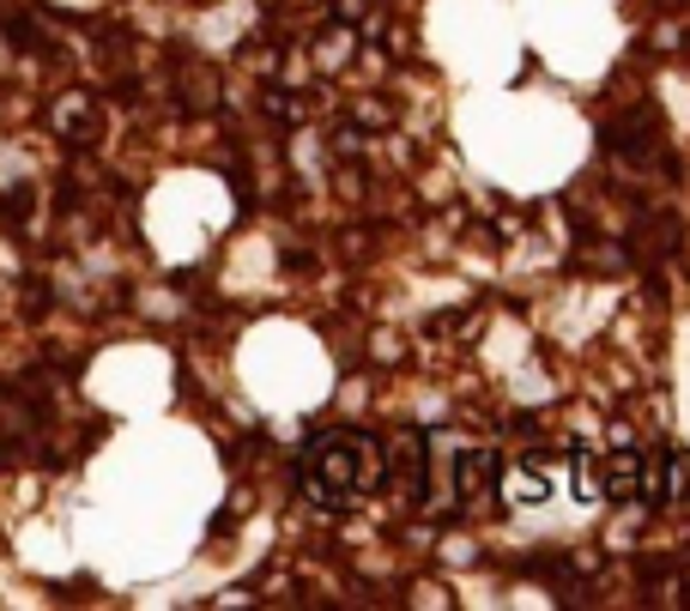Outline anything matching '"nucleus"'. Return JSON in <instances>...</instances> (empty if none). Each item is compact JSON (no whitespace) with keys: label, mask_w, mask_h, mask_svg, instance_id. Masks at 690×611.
I'll use <instances>...</instances> for the list:
<instances>
[{"label":"nucleus","mask_w":690,"mask_h":611,"mask_svg":"<svg viewBox=\"0 0 690 611\" xmlns=\"http://www.w3.org/2000/svg\"><path fill=\"white\" fill-rule=\"evenodd\" d=\"M315 478H322L334 497L369 490L381 478V448L369 436H327L322 448H315Z\"/></svg>","instance_id":"1"},{"label":"nucleus","mask_w":690,"mask_h":611,"mask_svg":"<svg viewBox=\"0 0 690 611\" xmlns=\"http://www.w3.org/2000/svg\"><path fill=\"white\" fill-rule=\"evenodd\" d=\"M352 127L388 134V127H394V103H388V97H357V103H352Z\"/></svg>","instance_id":"7"},{"label":"nucleus","mask_w":690,"mask_h":611,"mask_svg":"<svg viewBox=\"0 0 690 611\" xmlns=\"http://www.w3.org/2000/svg\"><path fill=\"white\" fill-rule=\"evenodd\" d=\"M575 497H582V503H599V497H606V485H599V466L587 460V454H575Z\"/></svg>","instance_id":"11"},{"label":"nucleus","mask_w":690,"mask_h":611,"mask_svg":"<svg viewBox=\"0 0 690 611\" xmlns=\"http://www.w3.org/2000/svg\"><path fill=\"white\" fill-rule=\"evenodd\" d=\"M599 485H606V497H611V503L636 497V485H642V454H636V448H618V454H611V466H606V478H599Z\"/></svg>","instance_id":"4"},{"label":"nucleus","mask_w":690,"mask_h":611,"mask_svg":"<svg viewBox=\"0 0 690 611\" xmlns=\"http://www.w3.org/2000/svg\"><path fill=\"white\" fill-rule=\"evenodd\" d=\"M49 127H55L61 139H73V146H92L97 139V97L92 91H61V97L49 103Z\"/></svg>","instance_id":"2"},{"label":"nucleus","mask_w":690,"mask_h":611,"mask_svg":"<svg viewBox=\"0 0 690 611\" xmlns=\"http://www.w3.org/2000/svg\"><path fill=\"white\" fill-rule=\"evenodd\" d=\"M182 103L188 110H219V73L200 68V61H188L182 68Z\"/></svg>","instance_id":"5"},{"label":"nucleus","mask_w":690,"mask_h":611,"mask_svg":"<svg viewBox=\"0 0 690 611\" xmlns=\"http://www.w3.org/2000/svg\"><path fill=\"white\" fill-rule=\"evenodd\" d=\"M345 55H352V24H345V19H339V24H334V31H327V37H322V49H315V68H322V73H334V68H339V61H345Z\"/></svg>","instance_id":"8"},{"label":"nucleus","mask_w":690,"mask_h":611,"mask_svg":"<svg viewBox=\"0 0 690 611\" xmlns=\"http://www.w3.org/2000/svg\"><path fill=\"white\" fill-rule=\"evenodd\" d=\"M381 473H400L406 485H412V497L425 490V442H418L412 431H400L388 442V460H381Z\"/></svg>","instance_id":"3"},{"label":"nucleus","mask_w":690,"mask_h":611,"mask_svg":"<svg viewBox=\"0 0 690 611\" xmlns=\"http://www.w3.org/2000/svg\"><path fill=\"white\" fill-rule=\"evenodd\" d=\"M484 485H491V454H472V460H467V473L454 478V497L467 503V497H479Z\"/></svg>","instance_id":"9"},{"label":"nucleus","mask_w":690,"mask_h":611,"mask_svg":"<svg viewBox=\"0 0 690 611\" xmlns=\"http://www.w3.org/2000/svg\"><path fill=\"white\" fill-rule=\"evenodd\" d=\"M679 249V225L672 218H642L636 225V255H672Z\"/></svg>","instance_id":"6"},{"label":"nucleus","mask_w":690,"mask_h":611,"mask_svg":"<svg viewBox=\"0 0 690 611\" xmlns=\"http://www.w3.org/2000/svg\"><path fill=\"white\" fill-rule=\"evenodd\" d=\"M660 497H690V448H679L660 473Z\"/></svg>","instance_id":"10"}]
</instances>
